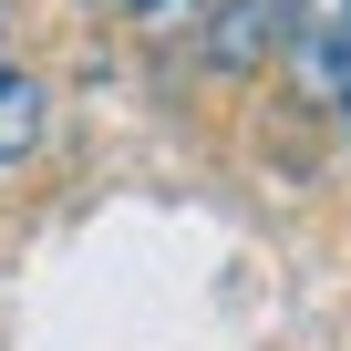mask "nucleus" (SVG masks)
Listing matches in <instances>:
<instances>
[{
    "label": "nucleus",
    "instance_id": "1",
    "mask_svg": "<svg viewBox=\"0 0 351 351\" xmlns=\"http://www.w3.org/2000/svg\"><path fill=\"white\" fill-rule=\"evenodd\" d=\"M279 42H289V0H207V11H197V52H207V73H228V83L269 73Z\"/></svg>",
    "mask_w": 351,
    "mask_h": 351
},
{
    "label": "nucleus",
    "instance_id": "2",
    "mask_svg": "<svg viewBox=\"0 0 351 351\" xmlns=\"http://www.w3.org/2000/svg\"><path fill=\"white\" fill-rule=\"evenodd\" d=\"M42 124H52V93H42V73L0 62V165H21V155L42 145Z\"/></svg>",
    "mask_w": 351,
    "mask_h": 351
},
{
    "label": "nucleus",
    "instance_id": "3",
    "mask_svg": "<svg viewBox=\"0 0 351 351\" xmlns=\"http://www.w3.org/2000/svg\"><path fill=\"white\" fill-rule=\"evenodd\" d=\"M197 11H207V0H124L134 32H197Z\"/></svg>",
    "mask_w": 351,
    "mask_h": 351
}]
</instances>
